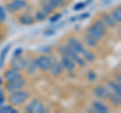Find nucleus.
<instances>
[{
  "instance_id": "obj_1",
  "label": "nucleus",
  "mask_w": 121,
  "mask_h": 113,
  "mask_svg": "<svg viewBox=\"0 0 121 113\" xmlns=\"http://www.w3.org/2000/svg\"><path fill=\"white\" fill-rule=\"evenodd\" d=\"M29 93L24 90H16L13 91L8 97V102L12 105V106H18V105L23 104L24 102L28 100Z\"/></svg>"
},
{
  "instance_id": "obj_2",
  "label": "nucleus",
  "mask_w": 121,
  "mask_h": 113,
  "mask_svg": "<svg viewBox=\"0 0 121 113\" xmlns=\"http://www.w3.org/2000/svg\"><path fill=\"white\" fill-rule=\"evenodd\" d=\"M106 31H107V26L104 22L102 20H96L89 27L88 33L95 36L97 39H101L106 35Z\"/></svg>"
},
{
  "instance_id": "obj_3",
  "label": "nucleus",
  "mask_w": 121,
  "mask_h": 113,
  "mask_svg": "<svg viewBox=\"0 0 121 113\" xmlns=\"http://www.w3.org/2000/svg\"><path fill=\"white\" fill-rule=\"evenodd\" d=\"M58 51L62 54L63 56H69V58H71L75 63H77L80 67H86V62L84 59H82L79 56V54H77V52H75L73 50H72L71 48H69L68 46H60L58 48Z\"/></svg>"
},
{
  "instance_id": "obj_4",
  "label": "nucleus",
  "mask_w": 121,
  "mask_h": 113,
  "mask_svg": "<svg viewBox=\"0 0 121 113\" xmlns=\"http://www.w3.org/2000/svg\"><path fill=\"white\" fill-rule=\"evenodd\" d=\"M35 65L37 67L40 71L47 72L50 70L51 65H52V59L48 56H39V58L35 60Z\"/></svg>"
},
{
  "instance_id": "obj_5",
  "label": "nucleus",
  "mask_w": 121,
  "mask_h": 113,
  "mask_svg": "<svg viewBox=\"0 0 121 113\" xmlns=\"http://www.w3.org/2000/svg\"><path fill=\"white\" fill-rule=\"evenodd\" d=\"M25 110L29 113H43L44 112L45 108L43 106V102L39 99H33L29 102V104L26 106Z\"/></svg>"
},
{
  "instance_id": "obj_6",
  "label": "nucleus",
  "mask_w": 121,
  "mask_h": 113,
  "mask_svg": "<svg viewBox=\"0 0 121 113\" xmlns=\"http://www.w3.org/2000/svg\"><path fill=\"white\" fill-rule=\"evenodd\" d=\"M25 83H26L25 80L20 76L16 79H14L12 81H8L6 83L5 87L9 92H13V91H16V90L22 89L25 86Z\"/></svg>"
},
{
  "instance_id": "obj_7",
  "label": "nucleus",
  "mask_w": 121,
  "mask_h": 113,
  "mask_svg": "<svg viewBox=\"0 0 121 113\" xmlns=\"http://www.w3.org/2000/svg\"><path fill=\"white\" fill-rule=\"evenodd\" d=\"M26 5H27L26 0H13V1L6 4V9L10 12H16V11H19L20 9L24 8Z\"/></svg>"
},
{
  "instance_id": "obj_8",
  "label": "nucleus",
  "mask_w": 121,
  "mask_h": 113,
  "mask_svg": "<svg viewBox=\"0 0 121 113\" xmlns=\"http://www.w3.org/2000/svg\"><path fill=\"white\" fill-rule=\"evenodd\" d=\"M67 46L71 48L72 50L75 52H77V54H82V52L84 51V48H85L84 46H83V43L78 39H76V37H70V39H68Z\"/></svg>"
},
{
  "instance_id": "obj_9",
  "label": "nucleus",
  "mask_w": 121,
  "mask_h": 113,
  "mask_svg": "<svg viewBox=\"0 0 121 113\" xmlns=\"http://www.w3.org/2000/svg\"><path fill=\"white\" fill-rule=\"evenodd\" d=\"M94 95H95L96 98H98V99H107L108 96H109V90L108 88L104 87V86H97V87L94 88Z\"/></svg>"
},
{
  "instance_id": "obj_10",
  "label": "nucleus",
  "mask_w": 121,
  "mask_h": 113,
  "mask_svg": "<svg viewBox=\"0 0 121 113\" xmlns=\"http://www.w3.org/2000/svg\"><path fill=\"white\" fill-rule=\"evenodd\" d=\"M10 65L13 69L17 70V71H21L26 67V62L22 58H20V56H13V59L11 60V62H10Z\"/></svg>"
},
{
  "instance_id": "obj_11",
  "label": "nucleus",
  "mask_w": 121,
  "mask_h": 113,
  "mask_svg": "<svg viewBox=\"0 0 121 113\" xmlns=\"http://www.w3.org/2000/svg\"><path fill=\"white\" fill-rule=\"evenodd\" d=\"M60 64H62L64 69H66L67 71H69V72H73L76 68V63L71 58H69V56H63Z\"/></svg>"
},
{
  "instance_id": "obj_12",
  "label": "nucleus",
  "mask_w": 121,
  "mask_h": 113,
  "mask_svg": "<svg viewBox=\"0 0 121 113\" xmlns=\"http://www.w3.org/2000/svg\"><path fill=\"white\" fill-rule=\"evenodd\" d=\"M18 20H19L20 23L23 24V25H30V24L35 23V18L29 13H23V14H21V15L19 16Z\"/></svg>"
},
{
  "instance_id": "obj_13",
  "label": "nucleus",
  "mask_w": 121,
  "mask_h": 113,
  "mask_svg": "<svg viewBox=\"0 0 121 113\" xmlns=\"http://www.w3.org/2000/svg\"><path fill=\"white\" fill-rule=\"evenodd\" d=\"M48 71H51V73L54 75V76H60V75L63 73V66H62V64L58 61H54V62L52 61V65H51V68Z\"/></svg>"
},
{
  "instance_id": "obj_14",
  "label": "nucleus",
  "mask_w": 121,
  "mask_h": 113,
  "mask_svg": "<svg viewBox=\"0 0 121 113\" xmlns=\"http://www.w3.org/2000/svg\"><path fill=\"white\" fill-rule=\"evenodd\" d=\"M92 107L94 109V111L98 112V113H106L109 110L108 106H106V105L103 102H101V101H94L92 103Z\"/></svg>"
},
{
  "instance_id": "obj_15",
  "label": "nucleus",
  "mask_w": 121,
  "mask_h": 113,
  "mask_svg": "<svg viewBox=\"0 0 121 113\" xmlns=\"http://www.w3.org/2000/svg\"><path fill=\"white\" fill-rule=\"evenodd\" d=\"M102 21L106 24V26H109V27H114L116 25V21L114 18H113L112 14L108 13V12L103 13V15H102Z\"/></svg>"
},
{
  "instance_id": "obj_16",
  "label": "nucleus",
  "mask_w": 121,
  "mask_h": 113,
  "mask_svg": "<svg viewBox=\"0 0 121 113\" xmlns=\"http://www.w3.org/2000/svg\"><path fill=\"white\" fill-rule=\"evenodd\" d=\"M18 77H20V74H19V71H17V70H15V69H9V70H7L5 74H4V78L7 80V82L8 81H12L14 80V79H16Z\"/></svg>"
},
{
  "instance_id": "obj_17",
  "label": "nucleus",
  "mask_w": 121,
  "mask_h": 113,
  "mask_svg": "<svg viewBox=\"0 0 121 113\" xmlns=\"http://www.w3.org/2000/svg\"><path fill=\"white\" fill-rule=\"evenodd\" d=\"M85 43L87 44L88 47H91V48H94V47H96L97 44H98V40L99 39H97L95 36H93L92 35H90V33H87L86 36H85Z\"/></svg>"
},
{
  "instance_id": "obj_18",
  "label": "nucleus",
  "mask_w": 121,
  "mask_h": 113,
  "mask_svg": "<svg viewBox=\"0 0 121 113\" xmlns=\"http://www.w3.org/2000/svg\"><path fill=\"white\" fill-rule=\"evenodd\" d=\"M108 90L110 93H114L117 95H121V88H120V84L117 82H109L108 83Z\"/></svg>"
},
{
  "instance_id": "obj_19",
  "label": "nucleus",
  "mask_w": 121,
  "mask_h": 113,
  "mask_svg": "<svg viewBox=\"0 0 121 113\" xmlns=\"http://www.w3.org/2000/svg\"><path fill=\"white\" fill-rule=\"evenodd\" d=\"M108 98L110 99L111 103H112L113 105H119V104H120L121 95H117V94H114V93H109Z\"/></svg>"
},
{
  "instance_id": "obj_20",
  "label": "nucleus",
  "mask_w": 121,
  "mask_h": 113,
  "mask_svg": "<svg viewBox=\"0 0 121 113\" xmlns=\"http://www.w3.org/2000/svg\"><path fill=\"white\" fill-rule=\"evenodd\" d=\"M82 54L84 55V60H87L88 62H94L95 59H96L95 55H94L92 52H90L88 50H85V48H84V51L82 52Z\"/></svg>"
},
{
  "instance_id": "obj_21",
  "label": "nucleus",
  "mask_w": 121,
  "mask_h": 113,
  "mask_svg": "<svg viewBox=\"0 0 121 113\" xmlns=\"http://www.w3.org/2000/svg\"><path fill=\"white\" fill-rule=\"evenodd\" d=\"M112 16L115 19V21L118 22V23L121 21V8H120V6L116 7L115 9H113V11H112Z\"/></svg>"
},
{
  "instance_id": "obj_22",
  "label": "nucleus",
  "mask_w": 121,
  "mask_h": 113,
  "mask_svg": "<svg viewBox=\"0 0 121 113\" xmlns=\"http://www.w3.org/2000/svg\"><path fill=\"white\" fill-rule=\"evenodd\" d=\"M17 110L12 105H6V106L0 107V113H16Z\"/></svg>"
},
{
  "instance_id": "obj_23",
  "label": "nucleus",
  "mask_w": 121,
  "mask_h": 113,
  "mask_svg": "<svg viewBox=\"0 0 121 113\" xmlns=\"http://www.w3.org/2000/svg\"><path fill=\"white\" fill-rule=\"evenodd\" d=\"M10 47H11L10 44H8V46L5 47V48H4V50H3V51L1 52V56H0V68H1V67H2V65H3V62H4L5 56H6V55H7V52H8Z\"/></svg>"
},
{
  "instance_id": "obj_24",
  "label": "nucleus",
  "mask_w": 121,
  "mask_h": 113,
  "mask_svg": "<svg viewBox=\"0 0 121 113\" xmlns=\"http://www.w3.org/2000/svg\"><path fill=\"white\" fill-rule=\"evenodd\" d=\"M47 12H44L43 10H39V11H37V12L35 13V19L36 20H39V21H43L44 20L45 18H47Z\"/></svg>"
},
{
  "instance_id": "obj_25",
  "label": "nucleus",
  "mask_w": 121,
  "mask_h": 113,
  "mask_svg": "<svg viewBox=\"0 0 121 113\" xmlns=\"http://www.w3.org/2000/svg\"><path fill=\"white\" fill-rule=\"evenodd\" d=\"M51 2L54 4V6L56 8H58V7H63V6L66 5L65 0H51Z\"/></svg>"
},
{
  "instance_id": "obj_26",
  "label": "nucleus",
  "mask_w": 121,
  "mask_h": 113,
  "mask_svg": "<svg viewBox=\"0 0 121 113\" xmlns=\"http://www.w3.org/2000/svg\"><path fill=\"white\" fill-rule=\"evenodd\" d=\"M87 77H88V80L89 81H95L96 78H97V75L95 74V72H93V71H89L88 75H87Z\"/></svg>"
},
{
  "instance_id": "obj_27",
  "label": "nucleus",
  "mask_w": 121,
  "mask_h": 113,
  "mask_svg": "<svg viewBox=\"0 0 121 113\" xmlns=\"http://www.w3.org/2000/svg\"><path fill=\"white\" fill-rule=\"evenodd\" d=\"M85 6H86V3L81 2V3H78V4H76L75 7H74V9H75V10H80V9H82V8H84Z\"/></svg>"
},
{
  "instance_id": "obj_28",
  "label": "nucleus",
  "mask_w": 121,
  "mask_h": 113,
  "mask_svg": "<svg viewBox=\"0 0 121 113\" xmlns=\"http://www.w3.org/2000/svg\"><path fill=\"white\" fill-rule=\"evenodd\" d=\"M60 17H62V14H60V13H58V14H56L54 17H52V18H51V21H52V22H56L58 19H60Z\"/></svg>"
},
{
  "instance_id": "obj_29",
  "label": "nucleus",
  "mask_w": 121,
  "mask_h": 113,
  "mask_svg": "<svg viewBox=\"0 0 121 113\" xmlns=\"http://www.w3.org/2000/svg\"><path fill=\"white\" fill-rule=\"evenodd\" d=\"M0 19H1V20L5 19V13H4V9H3L1 6H0Z\"/></svg>"
},
{
  "instance_id": "obj_30",
  "label": "nucleus",
  "mask_w": 121,
  "mask_h": 113,
  "mask_svg": "<svg viewBox=\"0 0 121 113\" xmlns=\"http://www.w3.org/2000/svg\"><path fill=\"white\" fill-rule=\"evenodd\" d=\"M21 52H22V50H21V48H17V50L14 52L13 56H20V55H21Z\"/></svg>"
},
{
  "instance_id": "obj_31",
  "label": "nucleus",
  "mask_w": 121,
  "mask_h": 113,
  "mask_svg": "<svg viewBox=\"0 0 121 113\" xmlns=\"http://www.w3.org/2000/svg\"><path fill=\"white\" fill-rule=\"evenodd\" d=\"M3 102H4V97L2 96V92L0 91V105H1Z\"/></svg>"
},
{
  "instance_id": "obj_32",
  "label": "nucleus",
  "mask_w": 121,
  "mask_h": 113,
  "mask_svg": "<svg viewBox=\"0 0 121 113\" xmlns=\"http://www.w3.org/2000/svg\"><path fill=\"white\" fill-rule=\"evenodd\" d=\"M120 74H118V76H116V82H118L119 84H120Z\"/></svg>"
},
{
  "instance_id": "obj_33",
  "label": "nucleus",
  "mask_w": 121,
  "mask_h": 113,
  "mask_svg": "<svg viewBox=\"0 0 121 113\" xmlns=\"http://www.w3.org/2000/svg\"><path fill=\"white\" fill-rule=\"evenodd\" d=\"M1 39H2V35H1V32H0V40H1Z\"/></svg>"
},
{
  "instance_id": "obj_34",
  "label": "nucleus",
  "mask_w": 121,
  "mask_h": 113,
  "mask_svg": "<svg viewBox=\"0 0 121 113\" xmlns=\"http://www.w3.org/2000/svg\"><path fill=\"white\" fill-rule=\"evenodd\" d=\"M0 83H1V79H0Z\"/></svg>"
}]
</instances>
